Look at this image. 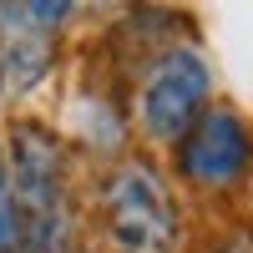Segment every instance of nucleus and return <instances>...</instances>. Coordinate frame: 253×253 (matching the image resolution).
<instances>
[{
	"label": "nucleus",
	"instance_id": "f03ea898",
	"mask_svg": "<svg viewBox=\"0 0 253 253\" xmlns=\"http://www.w3.org/2000/svg\"><path fill=\"white\" fill-rule=\"evenodd\" d=\"M101 213L122 253H172L177 243V203L152 162H122L101 187Z\"/></svg>",
	"mask_w": 253,
	"mask_h": 253
},
{
	"label": "nucleus",
	"instance_id": "423d86ee",
	"mask_svg": "<svg viewBox=\"0 0 253 253\" xmlns=\"http://www.w3.org/2000/svg\"><path fill=\"white\" fill-rule=\"evenodd\" d=\"M0 253H20V213L10 198V177H5V142H0Z\"/></svg>",
	"mask_w": 253,
	"mask_h": 253
},
{
	"label": "nucleus",
	"instance_id": "39448f33",
	"mask_svg": "<svg viewBox=\"0 0 253 253\" xmlns=\"http://www.w3.org/2000/svg\"><path fill=\"white\" fill-rule=\"evenodd\" d=\"M0 26H5V41H0V86L10 96L31 91L51 66V41L41 26H26L15 15V5H0Z\"/></svg>",
	"mask_w": 253,
	"mask_h": 253
},
{
	"label": "nucleus",
	"instance_id": "20e7f679",
	"mask_svg": "<svg viewBox=\"0 0 253 253\" xmlns=\"http://www.w3.org/2000/svg\"><path fill=\"white\" fill-rule=\"evenodd\" d=\"M177 167L187 182L208 187V193L238 187L253 167V126L233 107H208L198 126L177 142Z\"/></svg>",
	"mask_w": 253,
	"mask_h": 253
},
{
	"label": "nucleus",
	"instance_id": "f257e3e1",
	"mask_svg": "<svg viewBox=\"0 0 253 253\" xmlns=\"http://www.w3.org/2000/svg\"><path fill=\"white\" fill-rule=\"evenodd\" d=\"M5 177L20 213V253H66L71 248V203L61 142L36 122L5 132Z\"/></svg>",
	"mask_w": 253,
	"mask_h": 253
},
{
	"label": "nucleus",
	"instance_id": "0eeeda50",
	"mask_svg": "<svg viewBox=\"0 0 253 253\" xmlns=\"http://www.w3.org/2000/svg\"><path fill=\"white\" fill-rule=\"evenodd\" d=\"M223 253H248V248H223Z\"/></svg>",
	"mask_w": 253,
	"mask_h": 253
},
{
	"label": "nucleus",
	"instance_id": "7ed1b4c3",
	"mask_svg": "<svg viewBox=\"0 0 253 253\" xmlns=\"http://www.w3.org/2000/svg\"><path fill=\"white\" fill-rule=\"evenodd\" d=\"M208 96H213L208 61L193 46H167L147 61L137 81V122L152 142H182L208 112Z\"/></svg>",
	"mask_w": 253,
	"mask_h": 253
}]
</instances>
